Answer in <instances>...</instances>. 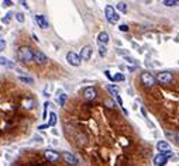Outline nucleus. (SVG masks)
<instances>
[{"instance_id":"1","label":"nucleus","mask_w":179,"mask_h":166,"mask_svg":"<svg viewBox=\"0 0 179 166\" xmlns=\"http://www.w3.org/2000/svg\"><path fill=\"white\" fill-rule=\"evenodd\" d=\"M20 61L23 62H31L33 61V49L30 46H21L17 52Z\"/></svg>"},{"instance_id":"2","label":"nucleus","mask_w":179,"mask_h":166,"mask_svg":"<svg viewBox=\"0 0 179 166\" xmlns=\"http://www.w3.org/2000/svg\"><path fill=\"white\" fill-rule=\"evenodd\" d=\"M174 155V152L172 151H164V152H161L160 155H157L155 156V159H154V165L155 166H165L167 165V161H168V158L169 156H172Z\"/></svg>"},{"instance_id":"3","label":"nucleus","mask_w":179,"mask_h":166,"mask_svg":"<svg viewBox=\"0 0 179 166\" xmlns=\"http://www.w3.org/2000/svg\"><path fill=\"white\" fill-rule=\"evenodd\" d=\"M105 13H106V19H107V21H109V23H112V24L119 23V20H120V15H119L116 12H114L113 6H106Z\"/></svg>"},{"instance_id":"4","label":"nucleus","mask_w":179,"mask_h":166,"mask_svg":"<svg viewBox=\"0 0 179 166\" xmlns=\"http://www.w3.org/2000/svg\"><path fill=\"white\" fill-rule=\"evenodd\" d=\"M140 79H141V83H143L145 87H151V86H154V83H155V77L152 76L150 72H143Z\"/></svg>"},{"instance_id":"5","label":"nucleus","mask_w":179,"mask_h":166,"mask_svg":"<svg viewBox=\"0 0 179 166\" xmlns=\"http://www.w3.org/2000/svg\"><path fill=\"white\" fill-rule=\"evenodd\" d=\"M155 80L161 85H168V83H171L172 82V75L169 72H160V73L157 75Z\"/></svg>"},{"instance_id":"6","label":"nucleus","mask_w":179,"mask_h":166,"mask_svg":"<svg viewBox=\"0 0 179 166\" xmlns=\"http://www.w3.org/2000/svg\"><path fill=\"white\" fill-rule=\"evenodd\" d=\"M66 61H68V63L72 66H79L81 65V58H79L78 54H75V52H68L66 54Z\"/></svg>"},{"instance_id":"7","label":"nucleus","mask_w":179,"mask_h":166,"mask_svg":"<svg viewBox=\"0 0 179 166\" xmlns=\"http://www.w3.org/2000/svg\"><path fill=\"white\" fill-rule=\"evenodd\" d=\"M33 61L35 63H38V65H44L48 59L45 56V54H43L41 51H33Z\"/></svg>"},{"instance_id":"8","label":"nucleus","mask_w":179,"mask_h":166,"mask_svg":"<svg viewBox=\"0 0 179 166\" xmlns=\"http://www.w3.org/2000/svg\"><path fill=\"white\" fill-rule=\"evenodd\" d=\"M90 56H92V46L85 45L81 49V55H79V58H81V61H89Z\"/></svg>"},{"instance_id":"9","label":"nucleus","mask_w":179,"mask_h":166,"mask_svg":"<svg viewBox=\"0 0 179 166\" xmlns=\"http://www.w3.org/2000/svg\"><path fill=\"white\" fill-rule=\"evenodd\" d=\"M96 96H98V92L92 86H89V87H86L83 90V97H85L86 100H93V99H96Z\"/></svg>"},{"instance_id":"10","label":"nucleus","mask_w":179,"mask_h":166,"mask_svg":"<svg viewBox=\"0 0 179 166\" xmlns=\"http://www.w3.org/2000/svg\"><path fill=\"white\" fill-rule=\"evenodd\" d=\"M62 158H64V161H65L68 165H72V166L78 165V159H76V156H75L74 154H71V152H64Z\"/></svg>"},{"instance_id":"11","label":"nucleus","mask_w":179,"mask_h":166,"mask_svg":"<svg viewBox=\"0 0 179 166\" xmlns=\"http://www.w3.org/2000/svg\"><path fill=\"white\" fill-rule=\"evenodd\" d=\"M44 156H45V159H47L48 162H57L59 159V154L57 151H51V149H48V151L44 152Z\"/></svg>"},{"instance_id":"12","label":"nucleus","mask_w":179,"mask_h":166,"mask_svg":"<svg viewBox=\"0 0 179 166\" xmlns=\"http://www.w3.org/2000/svg\"><path fill=\"white\" fill-rule=\"evenodd\" d=\"M35 21H37V24H38L41 28H48V21H47V19H45V15L37 14L35 15Z\"/></svg>"},{"instance_id":"13","label":"nucleus","mask_w":179,"mask_h":166,"mask_svg":"<svg viewBox=\"0 0 179 166\" xmlns=\"http://www.w3.org/2000/svg\"><path fill=\"white\" fill-rule=\"evenodd\" d=\"M98 42H99V45H106V44L109 42V34L105 32V31H102L100 34L98 35Z\"/></svg>"},{"instance_id":"14","label":"nucleus","mask_w":179,"mask_h":166,"mask_svg":"<svg viewBox=\"0 0 179 166\" xmlns=\"http://www.w3.org/2000/svg\"><path fill=\"white\" fill-rule=\"evenodd\" d=\"M165 135H167L169 139H172V141H174V142L179 147V134H176V132H171V131H165Z\"/></svg>"},{"instance_id":"15","label":"nucleus","mask_w":179,"mask_h":166,"mask_svg":"<svg viewBox=\"0 0 179 166\" xmlns=\"http://www.w3.org/2000/svg\"><path fill=\"white\" fill-rule=\"evenodd\" d=\"M157 149L161 152L168 151V149H169V144H168L167 141H160V142L157 144Z\"/></svg>"},{"instance_id":"16","label":"nucleus","mask_w":179,"mask_h":166,"mask_svg":"<svg viewBox=\"0 0 179 166\" xmlns=\"http://www.w3.org/2000/svg\"><path fill=\"white\" fill-rule=\"evenodd\" d=\"M23 107L24 108H33L34 107V100H33L31 97H26V99H24L23 100Z\"/></svg>"},{"instance_id":"17","label":"nucleus","mask_w":179,"mask_h":166,"mask_svg":"<svg viewBox=\"0 0 179 166\" xmlns=\"http://www.w3.org/2000/svg\"><path fill=\"white\" fill-rule=\"evenodd\" d=\"M0 65H3V66H6V68H14V63L13 62H10L9 59H6V58H3V56H0Z\"/></svg>"},{"instance_id":"18","label":"nucleus","mask_w":179,"mask_h":166,"mask_svg":"<svg viewBox=\"0 0 179 166\" xmlns=\"http://www.w3.org/2000/svg\"><path fill=\"white\" fill-rule=\"evenodd\" d=\"M106 89L109 90L112 94H114V96H119V92H120V89L117 87V86H114V85H107V87Z\"/></svg>"},{"instance_id":"19","label":"nucleus","mask_w":179,"mask_h":166,"mask_svg":"<svg viewBox=\"0 0 179 166\" xmlns=\"http://www.w3.org/2000/svg\"><path fill=\"white\" fill-rule=\"evenodd\" d=\"M162 4L168 6V7H172V6H179V0H164Z\"/></svg>"},{"instance_id":"20","label":"nucleus","mask_w":179,"mask_h":166,"mask_svg":"<svg viewBox=\"0 0 179 166\" xmlns=\"http://www.w3.org/2000/svg\"><path fill=\"white\" fill-rule=\"evenodd\" d=\"M116 7L119 8L121 13H127V4H126L124 2H119V3L116 4Z\"/></svg>"},{"instance_id":"21","label":"nucleus","mask_w":179,"mask_h":166,"mask_svg":"<svg viewBox=\"0 0 179 166\" xmlns=\"http://www.w3.org/2000/svg\"><path fill=\"white\" fill-rule=\"evenodd\" d=\"M57 124V114L55 113H51L50 114V123H48V127H54Z\"/></svg>"},{"instance_id":"22","label":"nucleus","mask_w":179,"mask_h":166,"mask_svg":"<svg viewBox=\"0 0 179 166\" xmlns=\"http://www.w3.org/2000/svg\"><path fill=\"white\" fill-rule=\"evenodd\" d=\"M99 54H100V56H106V54H107L106 45H99Z\"/></svg>"},{"instance_id":"23","label":"nucleus","mask_w":179,"mask_h":166,"mask_svg":"<svg viewBox=\"0 0 179 166\" xmlns=\"http://www.w3.org/2000/svg\"><path fill=\"white\" fill-rule=\"evenodd\" d=\"M20 82H23V83H27V85H30V83H33V79H31V77L20 76Z\"/></svg>"},{"instance_id":"24","label":"nucleus","mask_w":179,"mask_h":166,"mask_svg":"<svg viewBox=\"0 0 179 166\" xmlns=\"http://www.w3.org/2000/svg\"><path fill=\"white\" fill-rule=\"evenodd\" d=\"M65 100H66V94L65 93H61V96H59V99H58V103L62 106L64 103H65Z\"/></svg>"},{"instance_id":"25","label":"nucleus","mask_w":179,"mask_h":166,"mask_svg":"<svg viewBox=\"0 0 179 166\" xmlns=\"http://www.w3.org/2000/svg\"><path fill=\"white\" fill-rule=\"evenodd\" d=\"M113 80H116V82H121V80H124V75H121V73H117L116 76L113 77Z\"/></svg>"},{"instance_id":"26","label":"nucleus","mask_w":179,"mask_h":166,"mask_svg":"<svg viewBox=\"0 0 179 166\" xmlns=\"http://www.w3.org/2000/svg\"><path fill=\"white\" fill-rule=\"evenodd\" d=\"M12 15H13L12 13H7V14L2 19V21H3V23H9V21H10V19H12Z\"/></svg>"},{"instance_id":"27","label":"nucleus","mask_w":179,"mask_h":166,"mask_svg":"<svg viewBox=\"0 0 179 166\" xmlns=\"http://www.w3.org/2000/svg\"><path fill=\"white\" fill-rule=\"evenodd\" d=\"M16 20L19 21V23H24V14H21V13H17V14H16Z\"/></svg>"},{"instance_id":"28","label":"nucleus","mask_w":179,"mask_h":166,"mask_svg":"<svg viewBox=\"0 0 179 166\" xmlns=\"http://www.w3.org/2000/svg\"><path fill=\"white\" fill-rule=\"evenodd\" d=\"M6 49V41L3 38H0V51H4Z\"/></svg>"},{"instance_id":"29","label":"nucleus","mask_w":179,"mask_h":166,"mask_svg":"<svg viewBox=\"0 0 179 166\" xmlns=\"http://www.w3.org/2000/svg\"><path fill=\"white\" fill-rule=\"evenodd\" d=\"M119 30L123 31V32H126V31H129V25H126V24H121L120 27H119Z\"/></svg>"},{"instance_id":"30","label":"nucleus","mask_w":179,"mask_h":166,"mask_svg":"<svg viewBox=\"0 0 179 166\" xmlns=\"http://www.w3.org/2000/svg\"><path fill=\"white\" fill-rule=\"evenodd\" d=\"M48 106H50V103H45V104H44V118H47V108H48Z\"/></svg>"},{"instance_id":"31","label":"nucleus","mask_w":179,"mask_h":166,"mask_svg":"<svg viewBox=\"0 0 179 166\" xmlns=\"http://www.w3.org/2000/svg\"><path fill=\"white\" fill-rule=\"evenodd\" d=\"M117 52L120 55H124V56H129V51H123V49H117Z\"/></svg>"},{"instance_id":"32","label":"nucleus","mask_w":179,"mask_h":166,"mask_svg":"<svg viewBox=\"0 0 179 166\" xmlns=\"http://www.w3.org/2000/svg\"><path fill=\"white\" fill-rule=\"evenodd\" d=\"M126 61H127V62H130V63H134V65H137V62H136V59H133V58H130V56H126Z\"/></svg>"},{"instance_id":"33","label":"nucleus","mask_w":179,"mask_h":166,"mask_svg":"<svg viewBox=\"0 0 179 166\" xmlns=\"http://www.w3.org/2000/svg\"><path fill=\"white\" fill-rule=\"evenodd\" d=\"M116 100H117V103H119V106H123V100H121L120 96H116Z\"/></svg>"},{"instance_id":"34","label":"nucleus","mask_w":179,"mask_h":166,"mask_svg":"<svg viewBox=\"0 0 179 166\" xmlns=\"http://www.w3.org/2000/svg\"><path fill=\"white\" fill-rule=\"evenodd\" d=\"M105 75H106V76H107V77H109L110 80H113V77L110 76V73H109V70H105Z\"/></svg>"},{"instance_id":"35","label":"nucleus","mask_w":179,"mask_h":166,"mask_svg":"<svg viewBox=\"0 0 179 166\" xmlns=\"http://www.w3.org/2000/svg\"><path fill=\"white\" fill-rule=\"evenodd\" d=\"M13 2H3V6H12Z\"/></svg>"},{"instance_id":"36","label":"nucleus","mask_w":179,"mask_h":166,"mask_svg":"<svg viewBox=\"0 0 179 166\" xmlns=\"http://www.w3.org/2000/svg\"><path fill=\"white\" fill-rule=\"evenodd\" d=\"M107 104H109V107H114V106H113V101H112V100L107 101Z\"/></svg>"},{"instance_id":"37","label":"nucleus","mask_w":179,"mask_h":166,"mask_svg":"<svg viewBox=\"0 0 179 166\" xmlns=\"http://www.w3.org/2000/svg\"><path fill=\"white\" fill-rule=\"evenodd\" d=\"M141 113H143V116H144V117H147V111H145L144 108H141Z\"/></svg>"}]
</instances>
